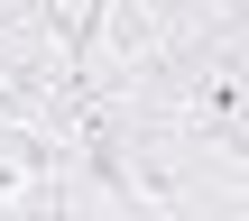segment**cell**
Returning a JSON list of instances; mask_svg holds the SVG:
<instances>
[{
	"instance_id": "6da1fadb",
	"label": "cell",
	"mask_w": 249,
	"mask_h": 221,
	"mask_svg": "<svg viewBox=\"0 0 249 221\" xmlns=\"http://www.w3.org/2000/svg\"><path fill=\"white\" fill-rule=\"evenodd\" d=\"M74 138L65 129H0V212H37L55 194H74Z\"/></svg>"
}]
</instances>
